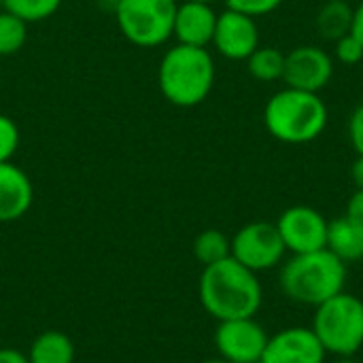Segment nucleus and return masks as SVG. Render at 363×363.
<instances>
[{"label": "nucleus", "mask_w": 363, "mask_h": 363, "mask_svg": "<svg viewBox=\"0 0 363 363\" xmlns=\"http://www.w3.org/2000/svg\"><path fill=\"white\" fill-rule=\"evenodd\" d=\"M202 308L217 321L255 317L264 304V287L255 272L232 255L204 266L198 283Z\"/></svg>", "instance_id": "nucleus-1"}, {"label": "nucleus", "mask_w": 363, "mask_h": 363, "mask_svg": "<svg viewBox=\"0 0 363 363\" xmlns=\"http://www.w3.org/2000/svg\"><path fill=\"white\" fill-rule=\"evenodd\" d=\"M347 274V264L340 262L332 251L321 249L291 255L287 262H283L279 287L289 302L317 308L345 291Z\"/></svg>", "instance_id": "nucleus-2"}, {"label": "nucleus", "mask_w": 363, "mask_h": 363, "mask_svg": "<svg viewBox=\"0 0 363 363\" xmlns=\"http://www.w3.org/2000/svg\"><path fill=\"white\" fill-rule=\"evenodd\" d=\"M157 85L162 96L179 108L202 104L215 85V60L211 51L177 43L160 62Z\"/></svg>", "instance_id": "nucleus-3"}, {"label": "nucleus", "mask_w": 363, "mask_h": 363, "mask_svg": "<svg viewBox=\"0 0 363 363\" xmlns=\"http://www.w3.org/2000/svg\"><path fill=\"white\" fill-rule=\"evenodd\" d=\"M264 125L285 145H308L328 125V106L319 94L283 87L264 106Z\"/></svg>", "instance_id": "nucleus-4"}, {"label": "nucleus", "mask_w": 363, "mask_h": 363, "mask_svg": "<svg viewBox=\"0 0 363 363\" xmlns=\"http://www.w3.org/2000/svg\"><path fill=\"white\" fill-rule=\"evenodd\" d=\"M313 332L332 357H351L363 349V300L342 291L315 308Z\"/></svg>", "instance_id": "nucleus-5"}, {"label": "nucleus", "mask_w": 363, "mask_h": 363, "mask_svg": "<svg viewBox=\"0 0 363 363\" xmlns=\"http://www.w3.org/2000/svg\"><path fill=\"white\" fill-rule=\"evenodd\" d=\"M177 0H115L119 32L136 47H160L172 36Z\"/></svg>", "instance_id": "nucleus-6"}, {"label": "nucleus", "mask_w": 363, "mask_h": 363, "mask_svg": "<svg viewBox=\"0 0 363 363\" xmlns=\"http://www.w3.org/2000/svg\"><path fill=\"white\" fill-rule=\"evenodd\" d=\"M285 253L281 234L270 221H251L232 236V257L255 274L279 268Z\"/></svg>", "instance_id": "nucleus-7"}, {"label": "nucleus", "mask_w": 363, "mask_h": 363, "mask_svg": "<svg viewBox=\"0 0 363 363\" xmlns=\"http://www.w3.org/2000/svg\"><path fill=\"white\" fill-rule=\"evenodd\" d=\"M277 230L281 240L291 255L313 253L325 249L328 242V225L330 221L321 211L308 204H296L285 208L277 219Z\"/></svg>", "instance_id": "nucleus-8"}, {"label": "nucleus", "mask_w": 363, "mask_h": 363, "mask_svg": "<svg viewBox=\"0 0 363 363\" xmlns=\"http://www.w3.org/2000/svg\"><path fill=\"white\" fill-rule=\"evenodd\" d=\"M268 345V332L255 317L219 321L215 349L228 363H259Z\"/></svg>", "instance_id": "nucleus-9"}, {"label": "nucleus", "mask_w": 363, "mask_h": 363, "mask_svg": "<svg viewBox=\"0 0 363 363\" xmlns=\"http://www.w3.org/2000/svg\"><path fill=\"white\" fill-rule=\"evenodd\" d=\"M332 77H334V60L325 49L315 45H300L289 53H285V70H283L285 87L319 94L330 85Z\"/></svg>", "instance_id": "nucleus-10"}, {"label": "nucleus", "mask_w": 363, "mask_h": 363, "mask_svg": "<svg viewBox=\"0 0 363 363\" xmlns=\"http://www.w3.org/2000/svg\"><path fill=\"white\" fill-rule=\"evenodd\" d=\"M328 353L313 328L291 325L268 336L259 363H325Z\"/></svg>", "instance_id": "nucleus-11"}, {"label": "nucleus", "mask_w": 363, "mask_h": 363, "mask_svg": "<svg viewBox=\"0 0 363 363\" xmlns=\"http://www.w3.org/2000/svg\"><path fill=\"white\" fill-rule=\"evenodd\" d=\"M211 45H215L225 60L247 62V57L259 47V28L253 17L225 9L217 15V28Z\"/></svg>", "instance_id": "nucleus-12"}, {"label": "nucleus", "mask_w": 363, "mask_h": 363, "mask_svg": "<svg viewBox=\"0 0 363 363\" xmlns=\"http://www.w3.org/2000/svg\"><path fill=\"white\" fill-rule=\"evenodd\" d=\"M215 28H217V13L213 4L183 0L177 6L172 36L177 38L179 45L206 49L213 43Z\"/></svg>", "instance_id": "nucleus-13"}, {"label": "nucleus", "mask_w": 363, "mask_h": 363, "mask_svg": "<svg viewBox=\"0 0 363 363\" xmlns=\"http://www.w3.org/2000/svg\"><path fill=\"white\" fill-rule=\"evenodd\" d=\"M34 202L30 177L13 162L0 164V223L21 219Z\"/></svg>", "instance_id": "nucleus-14"}, {"label": "nucleus", "mask_w": 363, "mask_h": 363, "mask_svg": "<svg viewBox=\"0 0 363 363\" xmlns=\"http://www.w3.org/2000/svg\"><path fill=\"white\" fill-rule=\"evenodd\" d=\"M325 249L332 251L347 266L353 264V262H362L363 234L347 217H338V219L330 221V225H328Z\"/></svg>", "instance_id": "nucleus-15"}, {"label": "nucleus", "mask_w": 363, "mask_h": 363, "mask_svg": "<svg viewBox=\"0 0 363 363\" xmlns=\"http://www.w3.org/2000/svg\"><path fill=\"white\" fill-rule=\"evenodd\" d=\"M353 6L347 0H325L315 17V28L321 38L336 43L351 32Z\"/></svg>", "instance_id": "nucleus-16"}, {"label": "nucleus", "mask_w": 363, "mask_h": 363, "mask_svg": "<svg viewBox=\"0 0 363 363\" xmlns=\"http://www.w3.org/2000/svg\"><path fill=\"white\" fill-rule=\"evenodd\" d=\"M30 363H74V345L72 340L57 332H43L28 351Z\"/></svg>", "instance_id": "nucleus-17"}, {"label": "nucleus", "mask_w": 363, "mask_h": 363, "mask_svg": "<svg viewBox=\"0 0 363 363\" xmlns=\"http://www.w3.org/2000/svg\"><path fill=\"white\" fill-rule=\"evenodd\" d=\"M247 70L253 79L272 83V81H283V70H285V53L277 47H257L249 57H247Z\"/></svg>", "instance_id": "nucleus-18"}, {"label": "nucleus", "mask_w": 363, "mask_h": 363, "mask_svg": "<svg viewBox=\"0 0 363 363\" xmlns=\"http://www.w3.org/2000/svg\"><path fill=\"white\" fill-rule=\"evenodd\" d=\"M194 255L202 266L217 264L232 255V238L221 230H204L194 240Z\"/></svg>", "instance_id": "nucleus-19"}, {"label": "nucleus", "mask_w": 363, "mask_h": 363, "mask_svg": "<svg viewBox=\"0 0 363 363\" xmlns=\"http://www.w3.org/2000/svg\"><path fill=\"white\" fill-rule=\"evenodd\" d=\"M28 38V23L9 11H0V57L15 55L23 49Z\"/></svg>", "instance_id": "nucleus-20"}, {"label": "nucleus", "mask_w": 363, "mask_h": 363, "mask_svg": "<svg viewBox=\"0 0 363 363\" xmlns=\"http://www.w3.org/2000/svg\"><path fill=\"white\" fill-rule=\"evenodd\" d=\"M62 0H4V11L17 15L26 23H38L57 13Z\"/></svg>", "instance_id": "nucleus-21"}, {"label": "nucleus", "mask_w": 363, "mask_h": 363, "mask_svg": "<svg viewBox=\"0 0 363 363\" xmlns=\"http://www.w3.org/2000/svg\"><path fill=\"white\" fill-rule=\"evenodd\" d=\"M19 138L21 136L17 123L11 117L0 115V164L13 160V155L19 149Z\"/></svg>", "instance_id": "nucleus-22"}, {"label": "nucleus", "mask_w": 363, "mask_h": 363, "mask_svg": "<svg viewBox=\"0 0 363 363\" xmlns=\"http://www.w3.org/2000/svg\"><path fill=\"white\" fill-rule=\"evenodd\" d=\"M283 2L285 0H225V6L255 19V17H264V15L277 11Z\"/></svg>", "instance_id": "nucleus-23"}, {"label": "nucleus", "mask_w": 363, "mask_h": 363, "mask_svg": "<svg viewBox=\"0 0 363 363\" xmlns=\"http://www.w3.org/2000/svg\"><path fill=\"white\" fill-rule=\"evenodd\" d=\"M334 45H336V49H334L336 60L342 62L345 66H355V64H359L363 60V45L351 32L347 36L338 38Z\"/></svg>", "instance_id": "nucleus-24"}, {"label": "nucleus", "mask_w": 363, "mask_h": 363, "mask_svg": "<svg viewBox=\"0 0 363 363\" xmlns=\"http://www.w3.org/2000/svg\"><path fill=\"white\" fill-rule=\"evenodd\" d=\"M349 140L357 151V155H363V102L357 104V108L349 119Z\"/></svg>", "instance_id": "nucleus-25"}, {"label": "nucleus", "mask_w": 363, "mask_h": 363, "mask_svg": "<svg viewBox=\"0 0 363 363\" xmlns=\"http://www.w3.org/2000/svg\"><path fill=\"white\" fill-rule=\"evenodd\" d=\"M345 217L359 230L363 234V189H357L349 202H347V211H345Z\"/></svg>", "instance_id": "nucleus-26"}, {"label": "nucleus", "mask_w": 363, "mask_h": 363, "mask_svg": "<svg viewBox=\"0 0 363 363\" xmlns=\"http://www.w3.org/2000/svg\"><path fill=\"white\" fill-rule=\"evenodd\" d=\"M351 34L363 45V0L353 9V23H351Z\"/></svg>", "instance_id": "nucleus-27"}, {"label": "nucleus", "mask_w": 363, "mask_h": 363, "mask_svg": "<svg viewBox=\"0 0 363 363\" xmlns=\"http://www.w3.org/2000/svg\"><path fill=\"white\" fill-rule=\"evenodd\" d=\"M0 363H30L28 355L15 351V349H0Z\"/></svg>", "instance_id": "nucleus-28"}, {"label": "nucleus", "mask_w": 363, "mask_h": 363, "mask_svg": "<svg viewBox=\"0 0 363 363\" xmlns=\"http://www.w3.org/2000/svg\"><path fill=\"white\" fill-rule=\"evenodd\" d=\"M353 181H355L357 189H363V155H357V160L353 164Z\"/></svg>", "instance_id": "nucleus-29"}, {"label": "nucleus", "mask_w": 363, "mask_h": 363, "mask_svg": "<svg viewBox=\"0 0 363 363\" xmlns=\"http://www.w3.org/2000/svg\"><path fill=\"white\" fill-rule=\"evenodd\" d=\"M330 363H362L359 359H355V355H351V357H334V362Z\"/></svg>", "instance_id": "nucleus-30"}, {"label": "nucleus", "mask_w": 363, "mask_h": 363, "mask_svg": "<svg viewBox=\"0 0 363 363\" xmlns=\"http://www.w3.org/2000/svg\"><path fill=\"white\" fill-rule=\"evenodd\" d=\"M202 363H228L225 359H221V357H217V359H206V362Z\"/></svg>", "instance_id": "nucleus-31"}, {"label": "nucleus", "mask_w": 363, "mask_h": 363, "mask_svg": "<svg viewBox=\"0 0 363 363\" xmlns=\"http://www.w3.org/2000/svg\"><path fill=\"white\" fill-rule=\"evenodd\" d=\"M185 2H204V4H213L215 0H185Z\"/></svg>", "instance_id": "nucleus-32"}, {"label": "nucleus", "mask_w": 363, "mask_h": 363, "mask_svg": "<svg viewBox=\"0 0 363 363\" xmlns=\"http://www.w3.org/2000/svg\"><path fill=\"white\" fill-rule=\"evenodd\" d=\"M4 9V0H0V11Z\"/></svg>", "instance_id": "nucleus-33"}]
</instances>
